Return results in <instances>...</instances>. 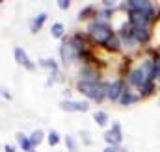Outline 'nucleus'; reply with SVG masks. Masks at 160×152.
<instances>
[{
  "mask_svg": "<svg viewBox=\"0 0 160 152\" xmlns=\"http://www.w3.org/2000/svg\"><path fill=\"white\" fill-rule=\"evenodd\" d=\"M86 34L91 37L93 43H97L99 46H106L108 41L116 36V30L108 24V22H102L99 19H91L86 26Z\"/></svg>",
  "mask_w": 160,
  "mask_h": 152,
  "instance_id": "nucleus-1",
  "label": "nucleus"
},
{
  "mask_svg": "<svg viewBox=\"0 0 160 152\" xmlns=\"http://www.w3.org/2000/svg\"><path fill=\"white\" fill-rule=\"evenodd\" d=\"M108 87H110V82H101V83L77 82V91L82 93L88 100H93L97 104H101L104 98H108Z\"/></svg>",
  "mask_w": 160,
  "mask_h": 152,
  "instance_id": "nucleus-2",
  "label": "nucleus"
},
{
  "mask_svg": "<svg viewBox=\"0 0 160 152\" xmlns=\"http://www.w3.org/2000/svg\"><path fill=\"white\" fill-rule=\"evenodd\" d=\"M127 21L134 26V28H145V26H149L153 21H157V7L153 6L151 9H147V11H130V13H127Z\"/></svg>",
  "mask_w": 160,
  "mask_h": 152,
  "instance_id": "nucleus-3",
  "label": "nucleus"
},
{
  "mask_svg": "<svg viewBox=\"0 0 160 152\" xmlns=\"http://www.w3.org/2000/svg\"><path fill=\"white\" fill-rule=\"evenodd\" d=\"M60 59L62 63L67 67V65H73L77 59H78V52L73 48V45L69 43V37L62 39V45H60Z\"/></svg>",
  "mask_w": 160,
  "mask_h": 152,
  "instance_id": "nucleus-4",
  "label": "nucleus"
},
{
  "mask_svg": "<svg viewBox=\"0 0 160 152\" xmlns=\"http://www.w3.org/2000/svg\"><path fill=\"white\" fill-rule=\"evenodd\" d=\"M102 137H104L106 145L121 147V143H123V130H121V124L118 122V121H114V122H112V128L106 130Z\"/></svg>",
  "mask_w": 160,
  "mask_h": 152,
  "instance_id": "nucleus-5",
  "label": "nucleus"
},
{
  "mask_svg": "<svg viewBox=\"0 0 160 152\" xmlns=\"http://www.w3.org/2000/svg\"><path fill=\"white\" fill-rule=\"evenodd\" d=\"M60 110L67 113H86L89 112V104L88 100H62Z\"/></svg>",
  "mask_w": 160,
  "mask_h": 152,
  "instance_id": "nucleus-6",
  "label": "nucleus"
},
{
  "mask_svg": "<svg viewBox=\"0 0 160 152\" xmlns=\"http://www.w3.org/2000/svg\"><path fill=\"white\" fill-rule=\"evenodd\" d=\"M78 82L101 83V71H99L95 65H84L78 71Z\"/></svg>",
  "mask_w": 160,
  "mask_h": 152,
  "instance_id": "nucleus-7",
  "label": "nucleus"
},
{
  "mask_svg": "<svg viewBox=\"0 0 160 152\" xmlns=\"http://www.w3.org/2000/svg\"><path fill=\"white\" fill-rule=\"evenodd\" d=\"M125 89H127V82H125V78H116V80H112L110 82V87H108V100H112V102H119L121 95L125 93Z\"/></svg>",
  "mask_w": 160,
  "mask_h": 152,
  "instance_id": "nucleus-8",
  "label": "nucleus"
},
{
  "mask_svg": "<svg viewBox=\"0 0 160 152\" xmlns=\"http://www.w3.org/2000/svg\"><path fill=\"white\" fill-rule=\"evenodd\" d=\"M13 56H15L17 65L24 67L26 71H36V63L28 58V54H26V50H24L22 46H15V48H13Z\"/></svg>",
  "mask_w": 160,
  "mask_h": 152,
  "instance_id": "nucleus-9",
  "label": "nucleus"
},
{
  "mask_svg": "<svg viewBox=\"0 0 160 152\" xmlns=\"http://www.w3.org/2000/svg\"><path fill=\"white\" fill-rule=\"evenodd\" d=\"M145 82H147V76H145V73L142 71V67L132 69V71L128 73V76H127V85H128V87H136V89H140Z\"/></svg>",
  "mask_w": 160,
  "mask_h": 152,
  "instance_id": "nucleus-10",
  "label": "nucleus"
},
{
  "mask_svg": "<svg viewBox=\"0 0 160 152\" xmlns=\"http://www.w3.org/2000/svg\"><path fill=\"white\" fill-rule=\"evenodd\" d=\"M119 7L127 9V13H130V11H147V9L153 7V4L149 0H127V2L119 4Z\"/></svg>",
  "mask_w": 160,
  "mask_h": 152,
  "instance_id": "nucleus-11",
  "label": "nucleus"
},
{
  "mask_svg": "<svg viewBox=\"0 0 160 152\" xmlns=\"http://www.w3.org/2000/svg\"><path fill=\"white\" fill-rule=\"evenodd\" d=\"M116 34H118V37L123 41V43H134V26L128 22V21H125V22H121V26L116 30Z\"/></svg>",
  "mask_w": 160,
  "mask_h": 152,
  "instance_id": "nucleus-12",
  "label": "nucleus"
},
{
  "mask_svg": "<svg viewBox=\"0 0 160 152\" xmlns=\"http://www.w3.org/2000/svg\"><path fill=\"white\" fill-rule=\"evenodd\" d=\"M151 26H145V28H134V43L138 45H147L151 41Z\"/></svg>",
  "mask_w": 160,
  "mask_h": 152,
  "instance_id": "nucleus-13",
  "label": "nucleus"
},
{
  "mask_svg": "<svg viewBox=\"0 0 160 152\" xmlns=\"http://www.w3.org/2000/svg\"><path fill=\"white\" fill-rule=\"evenodd\" d=\"M47 19H48L47 11H39V13L32 19V22H30V32H32V34H38L41 28H43V24L47 22Z\"/></svg>",
  "mask_w": 160,
  "mask_h": 152,
  "instance_id": "nucleus-14",
  "label": "nucleus"
},
{
  "mask_svg": "<svg viewBox=\"0 0 160 152\" xmlns=\"http://www.w3.org/2000/svg\"><path fill=\"white\" fill-rule=\"evenodd\" d=\"M138 100H142V98H140V95H138V93H134V91H130V89L127 87V89H125V93L121 95L119 104H121V106H132V104H136Z\"/></svg>",
  "mask_w": 160,
  "mask_h": 152,
  "instance_id": "nucleus-15",
  "label": "nucleus"
},
{
  "mask_svg": "<svg viewBox=\"0 0 160 152\" xmlns=\"http://www.w3.org/2000/svg\"><path fill=\"white\" fill-rule=\"evenodd\" d=\"M15 139H17V145H19L24 152H36L32 141H30V135H24L22 132H17V134H15Z\"/></svg>",
  "mask_w": 160,
  "mask_h": 152,
  "instance_id": "nucleus-16",
  "label": "nucleus"
},
{
  "mask_svg": "<svg viewBox=\"0 0 160 152\" xmlns=\"http://www.w3.org/2000/svg\"><path fill=\"white\" fill-rule=\"evenodd\" d=\"M155 89H157V82L147 80V82L138 89V95H140V98H147V97H151V95L155 93Z\"/></svg>",
  "mask_w": 160,
  "mask_h": 152,
  "instance_id": "nucleus-17",
  "label": "nucleus"
},
{
  "mask_svg": "<svg viewBox=\"0 0 160 152\" xmlns=\"http://www.w3.org/2000/svg\"><path fill=\"white\" fill-rule=\"evenodd\" d=\"M38 65L43 67V69H48L50 73H60V65H58V61L54 58H41L38 61Z\"/></svg>",
  "mask_w": 160,
  "mask_h": 152,
  "instance_id": "nucleus-18",
  "label": "nucleus"
},
{
  "mask_svg": "<svg viewBox=\"0 0 160 152\" xmlns=\"http://www.w3.org/2000/svg\"><path fill=\"white\" fill-rule=\"evenodd\" d=\"M93 121H95V124H97V126L104 128V126H108L110 117H108L106 112H102V110H95V112H93Z\"/></svg>",
  "mask_w": 160,
  "mask_h": 152,
  "instance_id": "nucleus-19",
  "label": "nucleus"
},
{
  "mask_svg": "<svg viewBox=\"0 0 160 152\" xmlns=\"http://www.w3.org/2000/svg\"><path fill=\"white\" fill-rule=\"evenodd\" d=\"M97 13H99V9H97L95 6H86V7H82L78 11V21H86V19H89V17L97 19Z\"/></svg>",
  "mask_w": 160,
  "mask_h": 152,
  "instance_id": "nucleus-20",
  "label": "nucleus"
},
{
  "mask_svg": "<svg viewBox=\"0 0 160 152\" xmlns=\"http://www.w3.org/2000/svg\"><path fill=\"white\" fill-rule=\"evenodd\" d=\"M108 52H112V54H116V52H121V48H123V41H121L119 37H118V34L114 36V37L108 41V45L104 46Z\"/></svg>",
  "mask_w": 160,
  "mask_h": 152,
  "instance_id": "nucleus-21",
  "label": "nucleus"
},
{
  "mask_svg": "<svg viewBox=\"0 0 160 152\" xmlns=\"http://www.w3.org/2000/svg\"><path fill=\"white\" fill-rule=\"evenodd\" d=\"M63 143H65V150L67 152H80L78 141H77L73 135H65V137H63Z\"/></svg>",
  "mask_w": 160,
  "mask_h": 152,
  "instance_id": "nucleus-22",
  "label": "nucleus"
},
{
  "mask_svg": "<svg viewBox=\"0 0 160 152\" xmlns=\"http://www.w3.org/2000/svg\"><path fill=\"white\" fill-rule=\"evenodd\" d=\"M50 36L54 39H63L65 37V26H63L62 22H54V24L50 26Z\"/></svg>",
  "mask_w": 160,
  "mask_h": 152,
  "instance_id": "nucleus-23",
  "label": "nucleus"
},
{
  "mask_svg": "<svg viewBox=\"0 0 160 152\" xmlns=\"http://www.w3.org/2000/svg\"><path fill=\"white\" fill-rule=\"evenodd\" d=\"M45 137H47V135H45V132H43V130H39V128H38V130H34V132L30 134V141H32L34 149H36V147H39L41 143H43V139H45Z\"/></svg>",
  "mask_w": 160,
  "mask_h": 152,
  "instance_id": "nucleus-24",
  "label": "nucleus"
},
{
  "mask_svg": "<svg viewBox=\"0 0 160 152\" xmlns=\"http://www.w3.org/2000/svg\"><path fill=\"white\" fill-rule=\"evenodd\" d=\"M60 141H62V135H60L58 130H50V132L47 134V143H48L50 147H56Z\"/></svg>",
  "mask_w": 160,
  "mask_h": 152,
  "instance_id": "nucleus-25",
  "label": "nucleus"
},
{
  "mask_svg": "<svg viewBox=\"0 0 160 152\" xmlns=\"http://www.w3.org/2000/svg\"><path fill=\"white\" fill-rule=\"evenodd\" d=\"M78 135H80V139H82V145H84V147H89V145L93 143V139L89 137V132H88V130H80Z\"/></svg>",
  "mask_w": 160,
  "mask_h": 152,
  "instance_id": "nucleus-26",
  "label": "nucleus"
},
{
  "mask_svg": "<svg viewBox=\"0 0 160 152\" xmlns=\"http://www.w3.org/2000/svg\"><path fill=\"white\" fill-rule=\"evenodd\" d=\"M56 4H58V7H60L62 11H67V9L71 7V2H69V0H58Z\"/></svg>",
  "mask_w": 160,
  "mask_h": 152,
  "instance_id": "nucleus-27",
  "label": "nucleus"
},
{
  "mask_svg": "<svg viewBox=\"0 0 160 152\" xmlns=\"http://www.w3.org/2000/svg\"><path fill=\"white\" fill-rule=\"evenodd\" d=\"M102 152H127V150H123L121 147H114V145H106L104 147V150Z\"/></svg>",
  "mask_w": 160,
  "mask_h": 152,
  "instance_id": "nucleus-28",
  "label": "nucleus"
},
{
  "mask_svg": "<svg viewBox=\"0 0 160 152\" xmlns=\"http://www.w3.org/2000/svg\"><path fill=\"white\" fill-rule=\"evenodd\" d=\"M102 7H104V9H116V2H112V0H102Z\"/></svg>",
  "mask_w": 160,
  "mask_h": 152,
  "instance_id": "nucleus-29",
  "label": "nucleus"
},
{
  "mask_svg": "<svg viewBox=\"0 0 160 152\" xmlns=\"http://www.w3.org/2000/svg\"><path fill=\"white\" fill-rule=\"evenodd\" d=\"M2 97H4V98H6V100H11V93H9V89H8V87H6V85H4V87H2Z\"/></svg>",
  "mask_w": 160,
  "mask_h": 152,
  "instance_id": "nucleus-30",
  "label": "nucleus"
},
{
  "mask_svg": "<svg viewBox=\"0 0 160 152\" xmlns=\"http://www.w3.org/2000/svg\"><path fill=\"white\" fill-rule=\"evenodd\" d=\"M4 152H17L15 145H4Z\"/></svg>",
  "mask_w": 160,
  "mask_h": 152,
  "instance_id": "nucleus-31",
  "label": "nucleus"
},
{
  "mask_svg": "<svg viewBox=\"0 0 160 152\" xmlns=\"http://www.w3.org/2000/svg\"><path fill=\"white\" fill-rule=\"evenodd\" d=\"M158 106H160V97H158Z\"/></svg>",
  "mask_w": 160,
  "mask_h": 152,
  "instance_id": "nucleus-32",
  "label": "nucleus"
}]
</instances>
